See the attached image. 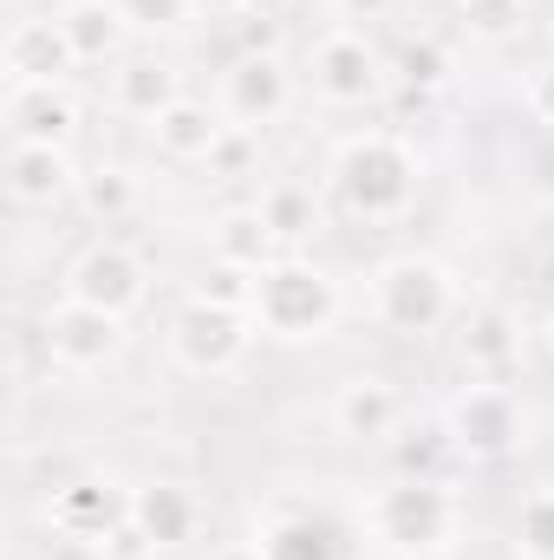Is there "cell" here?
I'll return each instance as SVG.
<instances>
[{
	"label": "cell",
	"mask_w": 554,
	"mask_h": 560,
	"mask_svg": "<svg viewBox=\"0 0 554 560\" xmlns=\"http://www.w3.org/2000/svg\"><path fill=\"white\" fill-rule=\"evenodd\" d=\"M53 59H59V46H53V33L46 26H20L13 33V72L33 85V79H53Z\"/></svg>",
	"instance_id": "obj_1"
},
{
	"label": "cell",
	"mask_w": 554,
	"mask_h": 560,
	"mask_svg": "<svg viewBox=\"0 0 554 560\" xmlns=\"http://www.w3.org/2000/svg\"><path fill=\"white\" fill-rule=\"evenodd\" d=\"M46 170H59L53 150H20V156H13V189H20V196H46V189H59V183H46Z\"/></svg>",
	"instance_id": "obj_2"
}]
</instances>
